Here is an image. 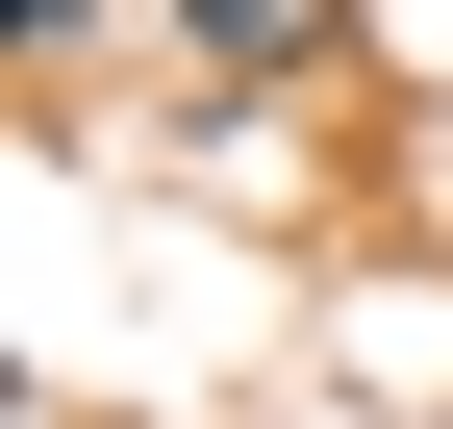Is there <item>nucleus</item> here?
I'll list each match as a JSON object with an SVG mask.
<instances>
[{"mask_svg": "<svg viewBox=\"0 0 453 429\" xmlns=\"http://www.w3.org/2000/svg\"><path fill=\"white\" fill-rule=\"evenodd\" d=\"M202 76H327V0H177Z\"/></svg>", "mask_w": 453, "mask_h": 429, "instance_id": "obj_1", "label": "nucleus"}, {"mask_svg": "<svg viewBox=\"0 0 453 429\" xmlns=\"http://www.w3.org/2000/svg\"><path fill=\"white\" fill-rule=\"evenodd\" d=\"M0 26H26V51H76V26H101V0H0Z\"/></svg>", "mask_w": 453, "mask_h": 429, "instance_id": "obj_2", "label": "nucleus"}]
</instances>
